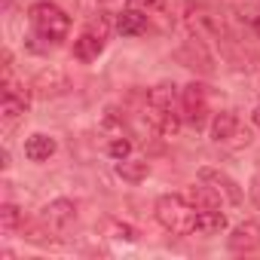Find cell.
Returning a JSON list of instances; mask_svg holds the SVG:
<instances>
[{"mask_svg": "<svg viewBox=\"0 0 260 260\" xmlns=\"http://www.w3.org/2000/svg\"><path fill=\"white\" fill-rule=\"evenodd\" d=\"M147 122L153 125V132L159 135H175L181 128V113L175 101V83H159L147 95Z\"/></svg>", "mask_w": 260, "mask_h": 260, "instance_id": "obj_1", "label": "cell"}, {"mask_svg": "<svg viewBox=\"0 0 260 260\" xmlns=\"http://www.w3.org/2000/svg\"><path fill=\"white\" fill-rule=\"evenodd\" d=\"M196 211L199 208L178 193H166L156 199V220L175 236H190L196 230Z\"/></svg>", "mask_w": 260, "mask_h": 260, "instance_id": "obj_2", "label": "cell"}, {"mask_svg": "<svg viewBox=\"0 0 260 260\" xmlns=\"http://www.w3.org/2000/svg\"><path fill=\"white\" fill-rule=\"evenodd\" d=\"M31 28L40 40L46 43H58L68 37L71 31V19L64 16V10H58L55 4H37L31 7Z\"/></svg>", "mask_w": 260, "mask_h": 260, "instance_id": "obj_3", "label": "cell"}, {"mask_svg": "<svg viewBox=\"0 0 260 260\" xmlns=\"http://www.w3.org/2000/svg\"><path fill=\"white\" fill-rule=\"evenodd\" d=\"M211 138L217 141V144H248L251 141V132L248 128H242V122H239V116L236 113H217L214 116V122H211Z\"/></svg>", "mask_w": 260, "mask_h": 260, "instance_id": "obj_4", "label": "cell"}, {"mask_svg": "<svg viewBox=\"0 0 260 260\" xmlns=\"http://www.w3.org/2000/svg\"><path fill=\"white\" fill-rule=\"evenodd\" d=\"M181 113L187 116V122H190V125H196V128H202V125H205V116H208L205 86H199V83L184 86V95H181Z\"/></svg>", "mask_w": 260, "mask_h": 260, "instance_id": "obj_5", "label": "cell"}, {"mask_svg": "<svg viewBox=\"0 0 260 260\" xmlns=\"http://www.w3.org/2000/svg\"><path fill=\"white\" fill-rule=\"evenodd\" d=\"M74 214H77V208H74V202H68V199H58V202H49L46 208H43V223L49 226V230H64L71 220H74Z\"/></svg>", "mask_w": 260, "mask_h": 260, "instance_id": "obj_6", "label": "cell"}, {"mask_svg": "<svg viewBox=\"0 0 260 260\" xmlns=\"http://www.w3.org/2000/svg\"><path fill=\"white\" fill-rule=\"evenodd\" d=\"M230 248L233 251H257L260 248V223H254V220L239 223L230 236Z\"/></svg>", "mask_w": 260, "mask_h": 260, "instance_id": "obj_7", "label": "cell"}, {"mask_svg": "<svg viewBox=\"0 0 260 260\" xmlns=\"http://www.w3.org/2000/svg\"><path fill=\"white\" fill-rule=\"evenodd\" d=\"M147 25H150V16H144L138 10H122V13H116V31L122 37H141L147 31Z\"/></svg>", "mask_w": 260, "mask_h": 260, "instance_id": "obj_8", "label": "cell"}, {"mask_svg": "<svg viewBox=\"0 0 260 260\" xmlns=\"http://www.w3.org/2000/svg\"><path fill=\"white\" fill-rule=\"evenodd\" d=\"M220 230H226V214L220 208H199L196 211V230L199 236H217Z\"/></svg>", "mask_w": 260, "mask_h": 260, "instance_id": "obj_9", "label": "cell"}, {"mask_svg": "<svg viewBox=\"0 0 260 260\" xmlns=\"http://www.w3.org/2000/svg\"><path fill=\"white\" fill-rule=\"evenodd\" d=\"M187 16H190V28H193V31H199V34H211V37L220 34V22H217V16L208 13L205 7H190Z\"/></svg>", "mask_w": 260, "mask_h": 260, "instance_id": "obj_10", "label": "cell"}, {"mask_svg": "<svg viewBox=\"0 0 260 260\" xmlns=\"http://www.w3.org/2000/svg\"><path fill=\"white\" fill-rule=\"evenodd\" d=\"M34 89H37V95L49 98V95H58V92H64V89H68V80H64V74H61V71L49 68V71H43V74L34 80Z\"/></svg>", "mask_w": 260, "mask_h": 260, "instance_id": "obj_11", "label": "cell"}, {"mask_svg": "<svg viewBox=\"0 0 260 260\" xmlns=\"http://www.w3.org/2000/svg\"><path fill=\"white\" fill-rule=\"evenodd\" d=\"M55 153V141L49 138V135H31L28 141H25V156L31 159V162H46L49 156Z\"/></svg>", "mask_w": 260, "mask_h": 260, "instance_id": "obj_12", "label": "cell"}, {"mask_svg": "<svg viewBox=\"0 0 260 260\" xmlns=\"http://www.w3.org/2000/svg\"><path fill=\"white\" fill-rule=\"evenodd\" d=\"M199 178H202V181H211V184H217L214 190H217V193L223 190L230 202H242V190H239V184H236V181H230L226 175H220V172H214V169H202V172H199Z\"/></svg>", "mask_w": 260, "mask_h": 260, "instance_id": "obj_13", "label": "cell"}, {"mask_svg": "<svg viewBox=\"0 0 260 260\" xmlns=\"http://www.w3.org/2000/svg\"><path fill=\"white\" fill-rule=\"evenodd\" d=\"M101 49H104V40L95 37V34H89V31H83L80 40L74 43V55H77L80 61H92V58H98Z\"/></svg>", "mask_w": 260, "mask_h": 260, "instance_id": "obj_14", "label": "cell"}, {"mask_svg": "<svg viewBox=\"0 0 260 260\" xmlns=\"http://www.w3.org/2000/svg\"><path fill=\"white\" fill-rule=\"evenodd\" d=\"M147 172H150V166H147V159H119V166H116V175L122 178V181H128V184H138V181H144L147 178Z\"/></svg>", "mask_w": 260, "mask_h": 260, "instance_id": "obj_15", "label": "cell"}, {"mask_svg": "<svg viewBox=\"0 0 260 260\" xmlns=\"http://www.w3.org/2000/svg\"><path fill=\"white\" fill-rule=\"evenodd\" d=\"M187 199H190L196 208H220V193H217V190H211V187H205V184L190 187Z\"/></svg>", "mask_w": 260, "mask_h": 260, "instance_id": "obj_16", "label": "cell"}, {"mask_svg": "<svg viewBox=\"0 0 260 260\" xmlns=\"http://www.w3.org/2000/svg\"><path fill=\"white\" fill-rule=\"evenodd\" d=\"M28 107V98H19V95H4V101H0V113H4V122L13 125Z\"/></svg>", "mask_w": 260, "mask_h": 260, "instance_id": "obj_17", "label": "cell"}, {"mask_svg": "<svg viewBox=\"0 0 260 260\" xmlns=\"http://www.w3.org/2000/svg\"><path fill=\"white\" fill-rule=\"evenodd\" d=\"M141 7L147 10V16L162 19V22H169L172 16V0H141Z\"/></svg>", "mask_w": 260, "mask_h": 260, "instance_id": "obj_18", "label": "cell"}, {"mask_svg": "<svg viewBox=\"0 0 260 260\" xmlns=\"http://www.w3.org/2000/svg\"><path fill=\"white\" fill-rule=\"evenodd\" d=\"M19 220H22V214H19L16 205H4V208H0V230H4V233H13L19 226Z\"/></svg>", "mask_w": 260, "mask_h": 260, "instance_id": "obj_19", "label": "cell"}, {"mask_svg": "<svg viewBox=\"0 0 260 260\" xmlns=\"http://www.w3.org/2000/svg\"><path fill=\"white\" fill-rule=\"evenodd\" d=\"M107 153H110L113 159H125L128 153H132V141H128V138H122V135H116V138H110V147H107Z\"/></svg>", "mask_w": 260, "mask_h": 260, "instance_id": "obj_20", "label": "cell"}, {"mask_svg": "<svg viewBox=\"0 0 260 260\" xmlns=\"http://www.w3.org/2000/svg\"><path fill=\"white\" fill-rule=\"evenodd\" d=\"M86 31L95 34V37H101V40H107V22H104V16H95V19L86 25Z\"/></svg>", "mask_w": 260, "mask_h": 260, "instance_id": "obj_21", "label": "cell"}, {"mask_svg": "<svg viewBox=\"0 0 260 260\" xmlns=\"http://www.w3.org/2000/svg\"><path fill=\"white\" fill-rule=\"evenodd\" d=\"M110 233L116 236V239H125V242H135V230L132 226H125V223H110Z\"/></svg>", "mask_w": 260, "mask_h": 260, "instance_id": "obj_22", "label": "cell"}, {"mask_svg": "<svg viewBox=\"0 0 260 260\" xmlns=\"http://www.w3.org/2000/svg\"><path fill=\"white\" fill-rule=\"evenodd\" d=\"M95 4L101 10H110V13H122V7L128 4V0H95Z\"/></svg>", "mask_w": 260, "mask_h": 260, "instance_id": "obj_23", "label": "cell"}, {"mask_svg": "<svg viewBox=\"0 0 260 260\" xmlns=\"http://www.w3.org/2000/svg\"><path fill=\"white\" fill-rule=\"evenodd\" d=\"M251 196H254V202L260 205V175H257V178L251 181Z\"/></svg>", "mask_w": 260, "mask_h": 260, "instance_id": "obj_24", "label": "cell"}, {"mask_svg": "<svg viewBox=\"0 0 260 260\" xmlns=\"http://www.w3.org/2000/svg\"><path fill=\"white\" fill-rule=\"evenodd\" d=\"M251 116H254V125H257V128H260V104H257V107H254V113H251Z\"/></svg>", "mask_w": 260, "mask_h": 260, "instance_id": "obj_25", "label": "cell"}, {"mask_svg": "<svg viewBox=\"0 0 260 260\" xmlns=\"http://www.w3.org/2000/svg\"><path fill=\"white\" fill-rule=\"evenodd\" d=\"M254 31H257V34H260V19H257V22H254Z\"/></svg>", "mask_w": 260, "mask_h": 260, "instance_id": "obj_26", "label": "cell"}]
</instances>
